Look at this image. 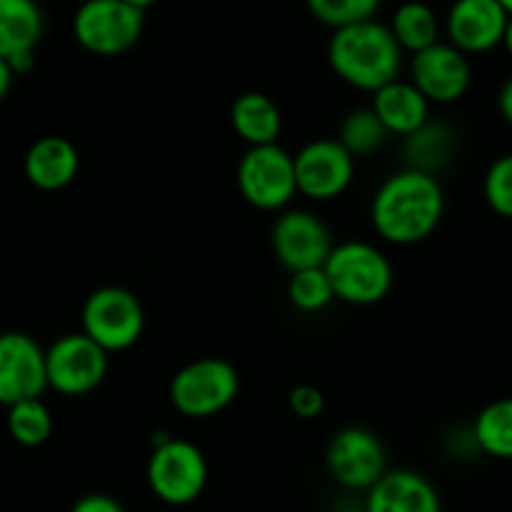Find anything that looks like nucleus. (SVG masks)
<instances>
[{"label":"nucleus","instance_id":"nucleus-1","mask_svg":"<svg viewBox=\"0 0 512 512\" xmlns=\"http://www.w3.org/2000/svg\"><path fill=\"white\" fill-rule=\"evenodd\" d=\"M445 214V191L437 176L402 169L374 191L372 226L384 241L397 246L420 244L435 234Z\"/></svg>","mask_w":512,"mask_h":512},{"label":"nucleus","instance_id":"nucleus-2","mask_svg":"<svg viewBox=\"0 0 512 512\" xmlns=\"http://www.w3.org/2000/svg\"><path fill=\"white\" fill-rule=\"evenodd\" d=\"M402 48L390 26L372 21L354 23L332 33L327 61L332 71L359 91L374 93L400 78Z\"/></svg>","mask_w":512,"mask_h":512},{"label":"nucleus","instance_id":"nucleus-3","mask_svg":"<svg viewBox=\"0 0 512 512\" xmlns=\"http://www.w3.org/2000/svg\"><path fill=\"white\" fill-rule=\"evenodd\" d=\"M334 297L354 307H369L390 294L395 272L390 259L367 241H342L324 262Z\"/></svg>","mask_w":512,"mask_h":512},{"label":"nucleus","instance_id":"nucleus-4","mask_svg":"<svg viewBox=\"0 0 512 512\" xmlns=\"http://www.w3.org/2000/svg\"><path fill=\"white\" fill-rule=\"evenodd\" d=\"M209 480L206 457L194 442L169 435H154V452L146 465L151 492L166 505H189L204 492Z\"/></svg>","mask_w":512,"mask_h":512},{"label":"nucleus","instance_id":"nucleus-5","mask_svg":"<svg viewBox=\"0 0 512 512\" xmlns=\"http://www.w3.org/2000/svg\"><path fill=\"white\" fill-rule=\"evenodd\" d=\"M239 372L219 357H201L184 364L169 384L171 405L191 420L224 412L239 397Z\"/></svg>","mask_w":512,"mask_h":512},{"label":"nucleus","instance_id":"nucleus-6","mask_svg":"<svg viewBox=\"0 0 512 512\" xmlns=\"http://www.w3.org/2000/svg\"><path fill=\"white\" fill-rule=\"evenodd\" d=\"M146 11L123 0H83L73 13V36L93 56H121L139 43Z\"/></svg>","mask_w":512,"mask_h":512},{"label":"nucleus","instance_id":"nucleus-7","mask_svg":"<svg viewBox=\"0 0 512 512\" xmlns=\"http://www.w3.org/2000/svg\"><path fill=\"white\" fill-rule=\"evenodd\" d=\"M146 314L139 297L123 287H101L88 294L81 309V332L98 347L111 352H126L141 339Z\"/></svg>","mask_w":512,"mask_h":512},{"label":"nucleus","instance_id":"nucleus-8","mask_svg":"<svg viewBox=\"0 0 512 512\" xmlns=\"http://www.w3.org/2000/svg\"><path fill=\"white\" fill-rule=\"evenodd\" d=\"M236 186L246 204L259 211H282L297 191L294 156L279 144L249 146L236 166Z\"/></svg>","mask_w":512,"mask_h":512},{"label":"nucleus","instance_id":"nucleus-9","mask_svg":"<svg viewBox=\"0 0 512 512\" xmlns=\"http://www.w3.org/2000/svg\"><path fill=\"white\" fill-rule=\"evenodd\" d=\"M108 374V352L83 332L63 334L46 349L48 390L83 397L101 387Z\"/></svg>","mask_w":512,"mask_h":512},{"label":"nucleus","instance_id":"nucleus-10","mask_svg":"<svg viewBox=\"0 0 512 512\" xmlns=\"http://www.w3.org/2000/svg\"><path fill=\"white\" fill-rule=\"evenodd\" d=\"M327 470L337 485L367 492L387 472L382 440L364 427H344L329 440Z\"/></svg>","mask_w":512,"mask_h":512},{"label":"nucleus","instance_id":"nucleus-11","mask_svg":"<svg viewBox=\"0 0 512 512\" xmlns=\"http://www.w3.org/2000/svg\"><path fill=\"white\" fill-rule=\"evenodd\" d=\"M354 156L337 139H317L294 154L297 191L312 201H332L354 179Z\"/></svg>","mask_w":512,"mask_h":512},{"label":"nucleus","instance_id":"nucleus-12","mask_svg":"<svg viewBox=\"0 0 512 512\" xmlns=\"http://www.w3.org/2000/svg\"><path fill=\"white\" fill-rule=\"evenodd\" d=\"M272 249L279 264L289 272L324 267L334 249L332 234L317 214L307 209H289L272 226Z\"/></svg>","mask_w":512,"mask_h":512},{"label":"nucleus","instance_id":"nucleus-13","mask_svg":"<svg viewBox=\"0 0 512 512\" xmlns=\"http://www.w3.org/2000/svg\"><path fill=\"white\" fill-rule=\"evenodd\" d=\"M46 390V349L26 332L0 334V405L33 400Z\"/></svg>","mask_w":512,"mask_h":512},{"label":"nucleus","instance_id":"nucleus-14","mask_svg":"<svg viewBox=\"0 0 512 512\" xmlns=\"http://www.w3.org/2000/svg\"><path fill=\"white\" fill-rule=\"evenodd\" d=\"M410 81L430 103H455L470 88L472 68L465 53L440 41L412 56Z\"/></svg>","mask_w":512,"mask_h":512},{"label":"nucleus","instance_id":"nucleus-15","mask_svg":"<svg viewBox=\"0 0 512 512\" xmlns=\"http://www.w3.org/2000/svg\"><path fill=\"white\" fill-rule=\"evenodd\" d=\"M510 16L497 0H455L447 11V43L462 51L487 53L502 46Z\"/></svg>","mask_w":512,"mask_h":512},{"label":"nucleus","instance_id":"nucleus-16","mask_svg":"<svg viewBox=\"0 0 512 512\" xmlns=\"http://www.w3.org/2000/svg\"><path fill=\"white\" fill-rule=\"evenodd\" d=\"M364 512H442L440 495L425 475L387 470L367 490Z\"/></svg>","mask_w":512,"mask_h":512},{"label":"nucleus","instance_id":"nucleus-17","mask_svg":"<svg viewBox=\"0 0 512 512\" xmlns=\"http://www.w3.org/2000/svg\"><path fill=\"white\" fill-rule=\"evenodd\" d=\"M78 159L76 146L63 136H43L28 149L23 171L26 179L41 191H61L78 176Z\"/></svg>","mask_w":512,"mask_h":512},{"label":"nucleus","instance_id":"nucleus-18","mask_svg":"<svg viewBox=\"0 0 512 512\" xmlns=\"http://www.w3.org/2000/svg\"><path fill=\"white\" fill-rule=\"evenodd\" d=\"M372 96L374 113L384 123V128L390 131V136H410L430 121L432 103L422 96L420 88L412 81L397 78V81L374 91Z\"/></svg>","mask_w":512,"mask_h":512},{"label":"nucleus","instance_id":"nucleus-19","mask_svg":"<svg viewBox=\"0 0 512 512\" xmlns=\"http://www.w3.org/2000/svg\"><path fill=\"white\" fill-rule=\"evenodd\" d=\"M43 28L46 21L38 0H0V58L13 61L36 53Z\"/></svg>","mask_w":512,"mask_h":512},{"label":"nucleus","instance_id":"nucleus-20","mask_svg":"<svg viewBox=\"0 0 512 512\" xmlns=\"http://www.w3.org/2000/svg\"><path fill=\"white\" fill-rule=\"evenodd\" d=\"M231 126L236 136L249 146L279 144L282 134V111L267 93H241L231 106Z\"/></svg>","mask_w":512,"mask_h":512},{"label":"nucleus","instance_id":"nucleus-21","mask_svg":"<svg viewBox=\"0 0 512 512\" xmlns=\"http://www.w3.org/2000/svg\"><path fill=\"white\" fill-rule=\"evenodd\" d=\"M390 31L402 51H410L415 56L440 43V18L422 0H407L392 16Z\"/></svg>","mask_w":512,"mask_h":512},{"label":"nucleus","instance_id":"nucleus-22","mask_svg":"<svg viewBox=\"0 0 512 512\" xmlns=\"http://www.w3.org/2000/svg\"><path fill=\"white\" fill-rule=\"evenodd\" d=\"M452 146H455V139L450 128L445 123L427 121L415 134L405 136L407 169L435 176L452 159Z\"/></svg>","mask_w":512,"mask_h":512},{"label":"nucleus","instance_id":"nucleus-23","mask_svg":"<svg viewBox=\"0 0 512 512\" xmlns=\"http://www.w3.org/2000/svg\"><path fill=\"white\" fill-rule=\"evenodd\" d=\"M472 437L485 455L512 460V397H502L482 407L472 427Z\"/></svg>","mask_w":512,"mask_h":512},{"label":"nucleus","instance_id":"nucleus-24","mask_svg":"<svg viewBox=\"0 0 512 512\" xmlns=\"http://www.w3.org/2000/svg\"><path fill=\"white\" fill-rule=\"evenodd\" d=\"M390 139V131L384 128L374 108H354L344 116L342 126H339V144L354 156V159H367V156L377 154Z\"/></svg>","mask_w":512,"mask_h":512},{"label":"nucleus","instance_id":"nucleus-25","mask_svg":"<svg viewBox=\"0 0 512 512\" xmlns=\"http://www.w3.org/2000/svg\"><path fill=\"white\" fill-rule=\"evenodd\" d=\"M8 432L23 447H41L53 435V415L41 397L8 407Z\"/></svg>","mask_w":512,"mask_h":512},{"label":"nucleus","instance_id":"nucleus-26","mask_svg":"<svg viewBox=\"0 0 512 512\" xmlns=\"http://www.w3.org/2000/svg\"><path fill=\"white\" fill-rule=\"evenodd\" d=\"M287 297L292 307L307 314L322 312V309H327L337 299L324 267L292 272V279L287 284Z\"/></svg>","mask_w":512,"mask_h":512},{"label":"nucleus","instance_id":"nucleus-27","mask_svg":"<svg viewBox=\"0 0 512 512\" xmlns=\"http://www.w3.org/2000/svg\"><path fill=\"white\" fill-rule=\"evenodd\" d=\"M379 6H382V0H307L309 13L332 31L372 21Z\"/></svg>","mask_w":512,"mask_h":512},{"label":"nucleus","instance_id":"nucleus-28","mask_svg":"<svg viewBox=\"0 0 512 512\" xmlns=\"http://www.w3.org/2000/svg\"><path fill=\"white\" fill-rule=\"evenodd\" d=\"M482 191H485V201L495 214L512 219V154L492 161L485 174Z\"/></svg>","mask_w":512,"mask_h":512},{"label":"nucleus","instance_id":"nucleus-29","mask_svg":"<svg viewBox=\"0 0 512 512\" xmlns=\"http://www.w3.org/2000/svg\"><path fill=\"white\" fill-rule=\"evenodd\" d=\"M324 405H327V400H324L322 390L314 387V384H297L289 392V410L302 417V420H314V417L322 415Z\"/></svg>","mask_w":512,"mask_h":512},{"label":"nucleus","instance_id":"nucleus-30","mask_svg":"<svg viewBox=\"0 0 512 512\" xmlns=\"http://www.w3.org/2000/svg\"><path fill=\"white\" fill-rule=\"evenodd\" d=\"M71 512H126L121 502L111 495H103V492H91V495H83L81 500L73 502Z\"/></svg>","mask_w":512,"mask_h":512},{"label":"nucleus","instance_id":"nucleus-31","mask_svg":"<svg viewBox=\"0 0 512 512\" xmlns=\"http://www.w3.org/2000/svg\"><path fill=\"white\" fill-rule=\"evenodd\" d=\"M497 108H500V116L512 126V73L502 83L500 93H497Z\"/></svg>","mask_w":512,"mask_h":512},{"label":"nucleus","instance_id":"nucleus-32","mask_svg":"<svg viewBox=\"0 0 512 512\" xmlns=\"http://www.w3.org/2000/svg\"><path fill=\"white\" fill-rule=\"evenodd\" d=\"M13 81H16V73L8 66L6 58H0V101H6V96L13 88Z\"/></svg>","mask_w":512,"mask_h":512},{"label":"nucleus","instance_id":"nucleus-33","mask_svg":"<svg viewBox=\"0 0 512 512\" xmlns=\"http://www.w3.org/2000/svg\"><path fill=\"white\" fill-rule=\"evenodd\" d=\"M502 46H505V51L510 53V58H512V18H510V21H507L505 38H502Z\"/></svg>","mask_w":512,"mask_h":512},{"label":"nucleus","instance_id":"nucleus-34","mask_svg":"<svg viewBox=\"0 0 512 512\" xmlns=\"http://www.w3.org/2000/svg\"><path fill=\"white\" fill-rule=\"evenodd\" d=\"M123 3H128V6L139 8V11H149V8L154 6L156 0H123Z\"/></svg>","mask_w":512,"mask_h":512},{"label":"nucleus","instance_id":"nucleus-35","mask_svg":"<svg viewBox=\"0 0 512 512\" xmlns=\"http://www.w3.org/2000/svg\"><path fill=\"white\" fill-rule=\"evenodd\" d=\"M497 3H500V6L507 11V16L512 18V0H497Z\"/></svg>","mask_w":512,"mask_h":512}]
</instances>
